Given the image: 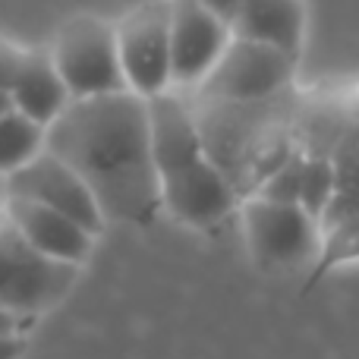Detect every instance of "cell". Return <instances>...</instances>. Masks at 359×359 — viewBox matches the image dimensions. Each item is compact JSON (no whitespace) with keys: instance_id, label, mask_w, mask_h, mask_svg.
I'll list each match as a JSON object with an SVG mask.
<instances>
[{"instance_id":"10","label":"cell","mask_w":359,"mask_h":359,"mask_svg":"<svg viewBox=\"0 0 359 359\" xmlns=\"http://www.w3.org/2000/svg\"><path fill=\"white\" fill-rule=\"evenodd\" d=\"M0 211H4V217L32 246L41 249L50 259L82 265V262L92 255L95 240H98L92 230L76 224L73 217H67L63 211L48 208V205L32 202V198H22V196H6Z\"/></svg>"},{"instance_id":"4","label":"cell","mask_w":359,"mask_h":359,"mask_svg":"<svg viewBox=\"0 0 359 359\" xmlns=\"http://www.w3.org/2000/svg\"><path fill=\"white\" fill-rule=\"evenodd\" d=\"M69 98H98V95L130 92L117 48V25L92 13L69 16L57 29L48 48Z\"/></svg>"},{"instance_id":"15","label":"cell","mask_w":359,"mask_h":359,"mask_svg":"<svg viewBox=\"0 0 359 359\" xmlns=\"http://www.w3.org/2000/svg\"><path fill=\"white\" fill-rule=\"evenodd\" d=\"M334 161L328 158H306V170H303V189H299V205L309 211L312 217H322L325 205L334 196Z\"/></svg>"},{"instance_id":"6","label":"cell","mask_w":359,"mask_h":359,"mask_svg":"<svg viewBox=\"0 0 359 359\" xmlns=\"http://www.w3.org/2000/svg\"><path fill=\"white\" fill-rule=\"evenodd\" d=\"M293 69H297V57L287 50L246 41V38H230L227 50L196 92L205 101L259 104L265 98H274L284 86H290Z\"/></svg>"},{"instance_id":"5","label":"cell","mask_w":359,"mask_h":359,"mask_svg":"<svg viewBox=\"0 0 359 359\" xmlns=\"http://www.w3.org/2000/svg\"><path fill=\"white\" fill-rule=\"evenodd\" d=\"M170 22L174 0H145L133 6L117 25V48L126 88L151 101L170 92Z\"/></svg>"},{"instance_id":"12","label":"cell","mask_w":359,"mask_h":359,"mask_svg":"<svg viewBox=\"0 0 359 359\" xmlns=\"http://www.w3.org/2000/svg\"><path fill=\"white\" fill-rule=\"evenodd\" d=\"M233 38L271 44L299 57L306 38V4L303 0H243L230 19Z\"/></svg>"},{"instance_id":"13","label":"cell","mask_w":359,"mask_h":359,"mask_svg":"<svg viewBox=\"0 0 359 359\" xmlns=\"http://www.w3.org/2000/svg\"><path fill=\"white\" fill-rule=\"evenodd\" d=\"M48 142V130L35 120H29L22 111L10 107L0 114V174L10 177L13 170L25 168L32 158H38Z\"/></svg>"},{"instance_id":"8","label":"cell","mask_w":359,"mask_h":359,"mask_svg":"<svg viewBox=\"0 0 359 359\" xmlns=\"http://www.w3.org/2000/svg\"><path fill=\"white\" fill-rule=\"evenodd\" d=\"M6 196H22V198H32V202L48 205V208L63 211L76 224L92 230L95 236H101L107 227L104 215L98 208V198L92 196L86 180L76 174L63 158H57L48 149L38 158H32L25 168L13 170L6 177Z\"/></svg>"},{"instance_id":"14","label":"cell","mask_w":359,"mask_h":359,"mask_svg":"<svg viewBox=\"0 0 359 359\" xmlns=\"http://www.w3.org/2000/svg\"><path fill=\"white\" fill-rule=\"evenodd\" d=\"M356 259H359V217L337 224L331 230H322V246H318V255H316V268H312L309 280H306V290H312L334 265L356 262Z\"/></svg>"},{"instance_id":"11","label":"cell","mask_w":359,"mask_h":359,"mask_svg":"<svg viewBox=\"0 0 359 359\" xmlns=\"http://www.w3.org/2000/svg\"><path fill=\"white\" fill-rule=\"evenodd\" d=\"M6 92H10L13 107L22 111L29 120L41 123L44 130L73 101L48 50H22V57L13 67L10 82H6Z\"/></svg>"},{"instance_id":"3","label":"cell","mask_w":359,"mask_h":359,"mask_svg":"<svg viewBox=\"0 0 359 359\" xmlns=\"http://www.w3.org/2000/svg\"><path fill=\"white\" fill-rule=\"evenodd\" d=\"M79 265L35 249L0 211V306L35 325L69 297Z\"/></svg>"},{"instance_id":"7","label":"cell","mask_w":359,"mask_h":359,"mask_svg":"<svg viewBox=\"0 0 359 359\" xmlns=\"http://www.w3.org/2000/svg\"><path fill=\"white\" fill-rule=\"evenodd\" d=\"M243 230L252 259L268 271L306 265L322 246L318 221L299 202H271L262 196L246 198Z\"/></svg>"},{"instance_id":"21","label":"cell","mask_w":359,"mask_h":359,"mask_svg":"<svg viewBox=\"0 0 359 359\" xmlns=\"http://www.w3.org/2000/svg\"><path fill=\"white\" fill-rule=\"evenodd\" d=\"M356 158H359V149H356Z\"/></svg>"},{"instance_id":"17","label":"cell","mask_w":359,"mask_h":359,"mask_svg":"<svg viewBox=\"0 0 359 359\" xmlns=\"http://www.w3.org/2000/svg\"><path fill=\"white\" fill-rule=\"evenodd\" d=\"M25 337L29 334H0V359H22L25 347H29Z\"/></svg>"},{"instance_id":"19","label":"cell","mask_w":359,"mask_h":359,"mask_svg":"<svg viewBox=\"0 0 359 359\" xmlns=\"http://www.w3.org/2000/svg\"><path fill=\"white\" fill-rule=\"evenodd\" d=\"M198 4H205L211 13H217L221 19H227V22H230V19H233V13L240 10L243 0H198Z\"/></svg>"},{"instance_id":"2","label":"cell","mask_w":359,"mask_h":359,"mask_svg":"<svg viewBox=\"0 0 359 359\" xmlns=\"http://www.w3.org/2000/svg\"><path fill=\"white\" fill-rule=\"evenodd\" d=\"M151 151L164 211L189 227H215L236 208V186L208 158L196 114L177 88L149 101Z\"/></svg>"},{"instance_id":"16","label":"cell","mask_w":359,"mask_h":359,"mask_svg":"<svg viewBox=\"0 0 359 359\" xmlns=\"http://www.w3.org/2000/svg\"><path fill=\"white\" fill-rule=\"evenodd\" d=\"M303 170H306V155L290 151L271 177L262 180L255 196L271 198V202H299V189H303Z\"/></svg>"},{"instance_id":"9","label":"cell","mask_w":359,"mask_h":359,"mask_svg":"<svg viewBox=\"0 0 359 359\" xmlns=\"http://www.w3.org/2000/svg\"><path fill=\"white\" fill-rule=\"evenodd\" d=\"M230 22L211 13L198 0H174V22H170V82L174 88H198L202 79L215 69L227 50Z\"/></svg>"},{"instance_id":"18","label":"cell","mask_w":359,"mask_h":359,"mask_svg":"<svg viewBox=\"0 0 359 359\" xmlns=\"http://www.w3.org/2000/svg\"><path fill=\"white\" fill-rule=\"evenodd\" d=\"M29 331H32V322L13 316V312H6L0 306V334H29Z\"/></svg>"},{"instance_id":"20","label":"cell","mask_w":359,"mask_h":359,"mask_svg":"<svg viewBox=\"0 0 359 359\" xmlns=\"http://www.w3.org/2000/svg\"><path fill=\"white\" fill-rule=\"evenodd\" d=\"M13 107V101H10V92L6 88H0V114H6Z\"/></svg>"},{"instance_id":"1","label":"cell","mask_w":359,"mask_h":359,"mask_svg":"<svg viewBox=\"0 0 359 359\" xmlns=\"http://www.w3.org/2000/svg\"><path fill=\"white\" fill-rule=\"evenodd\" d=\"M44 149L86 180L107 224L149 227L164 211L149 101L136 92L69 101L48 126Z\"/></svg>"}]
</instances>
